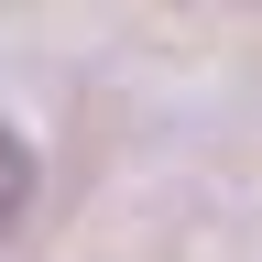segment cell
<instances>
[{
  "mask_svg": "<svg viewBox=\"0 0 262 262\" xmlns=\"http://www.w3.org/2000/svg\"><path fill=\"white\" fill-rule=\"evenodd\" d=\"M22 196H33V153L11 142V131H0V229L22 219Z\"/></svg>",
  "mask_w": 262,
  "mask_h": 262,
  "instance_id": "1",
  "label": "cell"
}]
</instances>
